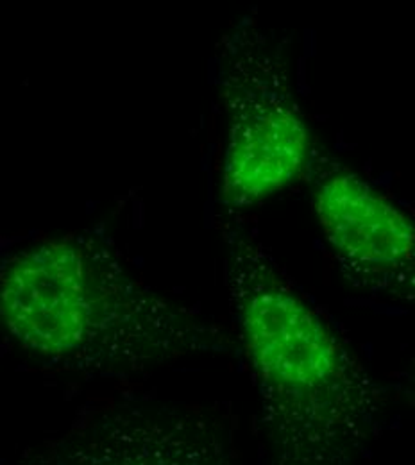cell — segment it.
Segmentation results:
<instances>
[{"mask_svg": "<svg viewBox=\"0 0 415 465\" xmlns=\"http://www.w3.org/2000/svg\"><path fill=\"white\" fill-rule=\"evenodd\" d=\"M230 410L131 400L77 413L7 465H240Z\"/></svg>", "mask_w": 415, "mask_h": 465, "instance_id": "cell-4", "label": "cell"}, {"mask_svg": "<svg viewBox=\"0 0 415 465\" xmlns=\"http://www.w3.org/2000/svg\"><path fill=\"white\" fill-rule=\"evenodd\" d=\"M398 385H400V392H401L403 400L407 401V405L415 410V360L405 372L400 374Z\"/></svg>", "mask_w": 415, "mask_h": 465, "instance_id": "cell-6", "label": "cell"}, {"mask_svg": "<svg viewBox=\"0 0 415 465\" xmlns=\"http://www.w3.org/2000/svg\"><path fill=\"white\" fill-rule=\"evenodd\" d=\"M219 88L228 122L221 197L235 212L291 186L315 149L287 63L251 16L224 36Z\"/></svg>", "mask_w": 415, "mask_h": 465, "instance_id": "cell-3", "label": "cell"}, {"mask_svg": "<svg viewBox=\"0 0 415 465\" xmlns=\"http://www.w3.org/2000/svg\"><path fill=\"white\" fill-rule=\"evenodd\" d=\"M215 224L267 465H355L378 437L383 391L235 212Z\"/></svg>", "mask_w": 415, "mask_h": 465, "instance_id": "cell-1", "label": "cell"}, {"mask_svg": "<svg viewBox=\"0 0 415 465\" xmlns=\"http://www.w3.org/2000/svg\"><path fill=\"white\" fill-rule=\"evenodd\" d=\"M0 317L16 348L86 376H134L226 342L219 324L136 280L90 232L45 236L4 258Z\"/></svg>", "mask_w": 415, "mask_h": 465, "instance_id": "cell-2", "label": "cell"}, {"mask_svg": "<svg viewBox=\"0 0 415 465\" xmlns=\"http://www.w3.org/2000/svg\"><path fill=\"white\" fill-rule=\"evenodd\" d=\"M311 206L322 238L356 291L415 308V217L365 177L313 154Z\"/></svg>", "mask_w": 415, "mask_h": 465, "instance_id": "cell-5", "label": "cell"}]
</instances>
